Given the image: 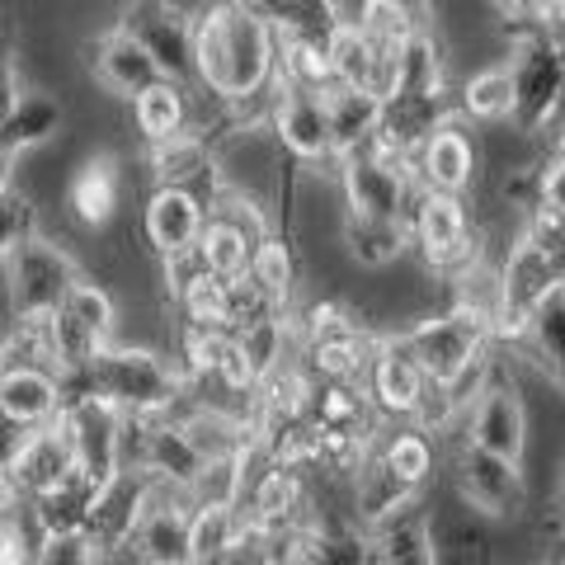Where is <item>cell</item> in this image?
<instances>
[{"instance_id": "obj_1", "label": "cell", "mask_w": 565, "mask_h": 565, "mask_svg": "<svg viewBox=\"0 0 565 565\" xmlns=\"http://www.w3.org/2000/svg\"><path fill=\"white\" fill-rule=\"evenodd\" d=\"M193 85L222 104L226 122H269L278 90V33L264 10L232 0L193 6Z\"/></svg>"}, {"instance_id": "obj_2", "label": "cell", "mask_w": 565, "mask_h": 565, "mask_svg": "<svg viewBox=\"0 0 565 565\" xmlns=\"http://www.w3.org/2000/svg\"><path fill=\"white\" fill-rule=\"evenodd\" d=\"M66 392L90 386L104 401H114L122 415H180L189 405V386L180 367H170L147 344H109L81 377H62Z\"/></svg>"}, {"instance_id": "obj_3", "label": "cell", "mask_w": 565, "mask_h": 565, "mask_svg": "<svg viewBox=\"0 0 565 565\" xmlns=\"http://www.w3.org/2000/svg\"><path fill=\"white\" fill-rule=\"evenodd\" d=\"M405 226H411V255L434 278H452L462 264L486 255V232H481V222H476V212L462 193L415 189Z\"/></svg>"}, {"instance_id": "obj_4", "label": "cell", "mask_w": 565, "mask_h": 565, "mask_svg": "<svg viewBox=\"0 0 565 565\" xmlns=\"http://www.w3.org/2000/svg\"><path fill=\"white\" fill-rule=\"evenodd\" d=\"M118 302L99 278H81L62 297V307L47 316V363L62 377H81L104 349L114 344Z\"/></svg>"}, {"instance_id": "obj_5", "label": "cell", "mask_w": 565, "mask_h": 565, "mask_svg": "<svg viewBox=\"0 0 565 565\" xmlns=\"http://www.w3.org/2000/svg\"><path fill=\"white\" fill-rule=\"evenodd\" d=\"M0 269H6L10 321H47V316L62 307V297L85 278L76 255L43 232H33Z\"/></svg>"}, {"instance_id": "obj_6", "label": "cell", "mask_w": 565, "mask_h": 565, "mask_svg": "<svg viewBox=\"0 0 565 565\" xmlns=\"http://www.w3.org/2000/svg\"><path fill=\"white\" fill-rule=\"evenodd\" d=\"M452 494L462 500L476 519L486 523H514L527 509V476L523 462H509V457H494L486 448L457 438L452 452Z\"/></svg>"}, {"instance_id": "obj_7", "label": "cell", "mask_w": 565, "mask_h": 565, "mask_svg": "<svg viewBox=\"0 0 565 565\" xmlns=\"http://www.w3.org/2000/svg\"><path fill=\"white\" fill-rule=\"evenodd\" d=\"M269 128L278 147L292 156V166L340 174V156H334V132H330V99L326 90H307V85H288L278 76V90L269 104Z\"/></svg>"}, {"instance_id": "obj_8", "label": "cell", "mask_w": 565, "mask_h": 565, "mask_svg": "<svg viewBox=\"0 0 565 565\" xmlns=\"http://www.w3.org/2000/svg\"><path fill=\"white\" fill-rule=\"evenodd\" d=\"M405 344H411V353L419 359L424 377L434 382H452L471 359H481V353L490 349V321L486 316H476L467 307H444V311H429L419 316V321L411 330H401Z\"/></svg>"}, {"instance_id": "obj_9", "label": "cell", "mask_w": 565, "mask_h": 565, "mask_svg": "<svg viewBox=\"0 0 565 565\" xmlns=\"http://www.w3.org/2000/svg\"><path fill=\"white\" fill-rule=\"evenodd\" d=\"M62 424L71 434V452H76V471L85 481L104 486L122 467V411L114 401H104L90 386L66 392Z\"/></svg>"}, {"instance_id": "obj_10", "label": "cell", "mask_w": 565, "mask_h": 565, "mask_svg": "<svg viewBox=\"0 0 565 565\" xmlns=\"http://www.w3.org/2000/svg\"><path fill=\"white\" fill-rule=\"evenodd\" d=\"M334 184H340L344 212H363V217H396V222L411 217V203H415V189H419L411 166L392 161V156H382V151L344 156Z\"/></svg>"}, {"instance_id": "obj_11", "label": "cell", "mask_w": 565, "mask_h": 565, "mask_svg": "<svg viewBox=\"0 0 565 565\" xmlns=\"http://www.w3.org/2000/svg\"><path fill=\"white\" fill-rule=\"evenodd\" d=\"M118 29L151 52L161 76L193 85V10L180 0H128L118 10Z\"/></svg>"}, {"instance_id": "obj_12", "label": "cell", "mask_w": 565, "mask_h": 565, "mask_svg": "<svg viewBox=\"0 0 565 565\" xmlns=\"http://www.w3.org/2000/svg\"><path fill=\"white\" fill-rule=\"evenodd\" d=\"M509 62H514V81H519V114L514 122L527 137H546L556 128V118L565 114V66L556 62L552 43L533 33L509 47Z\"/></svg>"}, {"instance_id": "obj_13", "label": "cell", "mask_w": 565, "mask_h": 565, "mask_svg": "<svg viewBox=\"0 0 565 565\" xmlns=\"http://www.w3.org/2000/svg\"><path fill=\"white\" fill-rule=\"evenodd\" d=\"M411 174L419 189L438 193H467L481 184V141H476L471 122L448 118L444 128H434V137L411 156Z\"/></svg>"}, {"instance_id": "obj_14", "label": "cell", "mask_w": 565, "mask_h": 565, "mask_svg": "<svg viewBox=\"0 0 565 565\" xmlns=\"http://www.w3.org/2000/svg\"><path fill=\"white\" fill-rule=\"evenodd\" d=\"M462 438L476 448H486L494 457H509V462H523L527 457V405L514 377H494L481 396L471 401Z\"/></svg>"}, {"instance_id": "obj_15", "label": "cell", "mask_w": 565, "mask_h": 565, "mask_svg": "<svg viewBox=\"0 0 565 565\" xmlns=\"http://www.w3.org/2000/svg\"><path fill=\"white\" fill-rule=\"evenodd\" d=\"M71 476H76V452H71V434L57 415V419L39 424V429H29L20 457H14V467L0 476V481L10 486L14 504H29V500H39V494L57 490L62 481H71Z\"/></svg>"}, {"instance_id": "obj_16", "label": "cell", "mask_w": 565, "mask_h": 565, "mask_svg": "<svg viewBox=\"0 0 565 565\" xmlns=\"http://www.w3.org/2000/svg\"><path fill=\"white\" fill-rule=\"evenodd\" d=\"M424 367L419 359L405 344V334L392 330V334H377L373 344V359H367V373H363V386L373 405L382 411V419H411L415 405H419V392H424Z\"/></svg>"}, {"instance_id": "obj_17", "label": "cell", "mask_w": 565, "mask_h": 565, "mask_svg": "<svg viewBox=\"0 0 565 565\" xmlns=\"http://www.w3.org/2000/svg\"><path fill=\"white\" fill-rule=\"evenodd\" d=\"M207 212H212V203L203 199L199 189H184V184L151 189L147 203H141V236H147L151 255L166 259L174 250L199 245L203 226H207Z\"/></svg>"}, {"instance_id": "obj_18", "label": "cell", "mask_w": 565, "mask_h": 565, "mask_svg": "<svg viewBox=\"0 0 565 565\" xmlns=\"http://www.w3.org/2000/svg\"><path fill=\"white\" fill-rule=\"evenodd\" d=\"M132 128L141 141H166L180 132H203L207 137V114L199 104V85L189 81H151L147 90L132 99Z\"/></svg>"}, {"instance_id": "obj_19", "label": "cell", "mask_w": 565, "mask_h": 565, "mask_svg": "<svg viewBox=\"0 0 565 565\" xmlns=\"http://www.w3.org/2000/svg\"><path fill=\"white\" fill-rule=\"evenodd\" d=\"M85 57H90V76L99 81V90H109V95L128 99V104L147 90L151 81H161V66L151 62V52L118 24L85 43Z\"/></svg>"}, {"instance_id": "obj_20", "label": "cell", "mask_w": 565, "mask_h": 565, "mask_svg": "<svg viewBox=\"0 0 565 565\" xmlns=\"http://www.w3.org/2000/svg\"><path fill=\"white\" fill-rule=\"evenodd\" d=\"M118 203H122V161L109 151L85 156L66 180V217L81 232H104V226H114Z\"/></svg>"}, {"instance_id": "obj_21", "label": "cell", "mask_w": 565, "mask_h": 565, "mask_svg": "<svg viewBox=\"0 0 565 565\" xmlns=\"http://www.w3.org/2000/svg\"><path fill=\"white\" fill-rule=\"evenodd\" d=\"M147 481L151 476L141 467H118L109 481L95 490V504H90V519H85V533L95 537L99 552L128 542L141 523V509H147Z\"/></svg>"}, {"instance_id": "obj_22", "label": "cell", "mask_w": 565, "mask_h": 565, "mask_svg": "<svg viewBox=\"0 0 565 565\" xmlns=\"http://www.w3.org/2000/svg\"><path fill=\"white\" fill-rule=\"evenodd\" d=\"M66 405V382L47 363H10L0 367V415H10L24 429L57 419Z\"/></svg>"}, {"instance_id": "obj_23", "label": "cell", "mask_w": 565, "mask_h": 565, "mask_svg": "<svg viewBox=\"0 0 565 565\" xmlns=\"http://www.w3.org/2000/svg\"><path fill=\"white\" fill-rule=\"evenodd\" d=\"M452 109L462 122L490 128V122H514L519 114V81H514V62L494 57L486 66H476L471 76L452 90Z\"/></svg>"}, {"instance_id": "obj_24", "label": "cell", "mask_w": 565, "mask_h": 565, "mask_svg": "<svg viewBox=\"0 0 565 565\" xmlns=\"http://www.w3.org/2000/svg\"><path fill=\"white\" fill-rule=\"evenodd\" d=\"M311 424L316 429H326V434H353V438L377 444V434L392 419H382V411L373 405V396H367L363 382H316Z\"/></svg>"}, {"instance_id": "obj_25", "label": "cell", "mask_w": 565, "mask_h": 565, "mask_svg": "<svg viewBox=\"0 0 565 565\" xmlns=\"http://www.w3.org/2000/svg\"><path fill=\"white\" fill-rule=\"evenodd\" d=\"M527 367H537L546 386L565 396V278L542 297L527 316V334L519 340Z\"/></svg>"}, {"instance_id": "obj_26", "label": "cell", "mask_w": 565, "mask_h": 565, "mask_svg": "<svg viewBox=\"0 0 565 565\" xmlns=\"http://www.w3.org/2000/svg\"><path fill=\"white\" fill-rule=\"evenodd\" d=\"M340 245L359 269H392V264L411 259V226L396 217L340 212Z\"/></svg>"}, {"instance_id": "obj_27", "label": "cell", "mask_w": 565, "mask_h": 565, "mask_svg": "<svg viewBox=\"0 0 565 565\" xmlns=\"http://www.w3.org/2000/svg\"><path fill=\"white\" fill-rule=\"evenodd\" d=\"M189 514L193 509L180 500H166V504H147L141 509V523L132 542L141 546V556L151 565H193L189 552Z\"/></svg>"}, {"instance_id": "obj_28", "label": "cell", "mask_w": 565, "mask_h": 565, "mask_svg": "<svg viewBox=\"0 0 565 565\" xmlns=\"http://www.w3.org/2000/svg\"><path fill=\"white\" fill-rule=\"evenodd\" d=\"M330 132H334V156H359L373 147L377 122H382V99L367 90H353V85H330Z\"/></svg>"}, {"instance_id": "obj_29", "label": "cell", "mask_w": 565, "mask_h": 565, "mask_svg": "<svg viewBox=\"0 0 565 565\" xmlns=\"http://www.w3.org/2000/svg\"><path fill=\"white\" fill-rule=\"evenodd\" d=\"M259 10L278 39H302L326 47L344 24V0H259Z\"/></svg>"}, {"instance_id": "obj_30", "label": "cell", "mask_w": 565, "mask_h": 565, "mask_svg": "<svg viewBox=\"0 0 565 565\" xmlns=\"http://www.w3.org/2000/svg\"><path fill=\"white\" fill-rule=\"evenodd\" d=\"M373 452L386 462V471H396L405 486L411 490H419L424 494V486L434 481V471H438V444L424 429H415L411 419H401V429L396 434H377V444H373Z\"/></svg>"}, {"instance_id": "obj_31", "label": "cell", "mask_w": 565, "mask_h": 565, "mask_svg": "<svg viewBox=\"0 0 565 565\" xmlns=\"http://www.w3.org/2000/svg\"><path fill=\"white\" fill-rule=\"evenodd\" d=\"M62 122H66V109H62L57 95H47V90H24L20 109H14L10 122L0 128V147H10L14 156H29V151L47 147V141H57Z\"/></svg>"}, {"instance_id": "obj_32", "label": "cell", "mask_w": 565, "mask_h": 565, "mask_svg": "<svg viewBox=\"0 0 565 565\" xmlns=\"http://www.w3.org/2000/svg\"><path fill=\"white\" fill-rule=\"evenodd\" d=\"M250 278L274 297L282 311H297V288H302V259H297L292 232H274L250 259Z\"/></svg>"}, {"instance_id": "obj_33", "label": "cell", "mask_w": 565, "mask_h": 565, "mask_svg": "<svg viewBox=\"0 0 565 565\" xmlns=\"http://www.w3.org/2000/svg\"><path fill=\"white\" fill-rule=\"evenodd\" d=\"M245 533V509L241 504H193L189 514V552L193 565H217Z\"/></svg>"}, {"instance_id": "obj_34", "label": "cell", "mask_w": 565, "mask_h": 565, "mask_svg": "<svg viewBox=\"0 0 565 565\" xmlns=\"http://www.w3.org/2000/svg\"><path fill=\"white\" fill-rule=\"evenodd\" d=\"M95 481H85V476L76 471L71 481H62L57 490L39 494V500H29V519L39 533H62V527H85V519H90V504H95Z\"/></svg>"}, {"instance_id": "obj_35", "label": "cell", "mask_w": 565, "mask_h": 565, "mask_svg": "<svg viewBox=\"0 0 565 565\" xmlns=\"http://www.w3.org/2000/svg\"><path fill=\"white\" fill-rule=\"evenodd\" d=\"M199 255H203V264H207L212 278H226V282H232V278H241V274H250L255 245L245 241L226 217L207 212V226H203V236H199Z\"/></svg>"}, {"instance_id": "obj_36", "label": "cell", "mask_w": 565, "mask_h": 565, "mask_svg": "<svg viewBox=\"0 0 565 565\" xmlns=\"http://www.w3.org/2000/svg\"><path fill=\"white\" fill-rule=\"evenodd\" d=\"M278 76L288 85H307V90H330L334 66L326 43H302V39H278Z\"/></svg>"}, {"instance_id": "obj_37", "label": "cell", "mask_w": 565, "mask_h": 565, "mask_svg": "<svg viewBox=\"0 0 565 565\" xmlns=\"http://www.w3.org/2000/svg\"><path fill=\"white\" fill-rule=\"evenodd\" d=\"M377 52L367 47V39L349 20L340 24V33L330 39V66H334V85H353V90H367V76H373Z\"/></svg>"}, {"instance_id": "obj_38", "label": "cell", "mask_w": 565, "mask_h": 565, "mask_svg": "<svg viewBox=\"0 0 565 565\" xmlns=\"http://www.w3.org/2000/svg\"><path fill=\"white\" fill-rule=\"evenodd\" d=\"M33 232H39V207H33V199L20 184L0 189V264L20 250Z\"/></svg>"}, {"instance_id": "obj_39", "label": "cell", "mask_w": 565, "mask_h": 565, "mask_svg": "<svg viewBox=\"0 0 565 565\" xmlns=\"http://www.w3.org/2000/svg\"><path fill=\"white\" fill-rule=\"evenodd\" d=\"M99 546L85 527H62V533H39L33 565H99Z\"/></svg>"}, {"instance_id": "obj_40", "label": "cell", "mask_w": 565, "mask_h": 565, "mask_svg": "<svg viewBox=\"0 0 565 565\" xmlns=\"http://www.w3.org/2000/svg\"><path fill=\"white\" fill-rule=\"evenodd\" d=\"M33 546H39V527L24 504H14L10 519L0 523V565H33Z\"/></svg>"}, {"instance_id": "obj_41", "label": "cell", "mask_w": 565, "mask_h": 565, "mask_svg": "<svg viewBox=\"0 0 565 565\" xmlns=\"http://www.w3.org/2000/svg\"><path fill=\"white\" fill-rule=\"evenodd\" d=\"M537 207L565 217V161L552 156V151L537 161Z\"/></svg>"}, {"instance_id": "obj_42", "label": "cell", "mask_w": 565, "mask_h": 565, "mask_svg": "<svg viewBox=\"0 0 565 565\" xmlns=\"http://www.w3.org/2000/svg\"><path fill=\"white\" fill-rule=\"evenodd\" d=\"M24 76H20V57H6V66H0V128L10 122V114L20 109V99H24Z\"/></svg>"}, {"instance_id": "obj_43", "label": "cell", "mask_w": 565, "mask_h": 565, "mask_svg": "<svg viewBox=\"0 0 565 565\" xmlns=\"http://www.w3.org/2000/svg\"><path fill=\"white\" fill-rule=\"evenodd\" d=\"M24 438H29L24 424H14L10 415H0V476H6V471L14 467V457H20Z\"/></svg>"}, {"instance_id": "obj_44", "label": "cell", "mask_w": 565, "mask_h": 565, "mask_svg": "<svg viewBox=\"0 0 565 565\" xmlns=\"http://www.w3.org/2000/svg\"><path fill=\"white\" fill-rule=\"evenodd\" d=\"M542 39H546V43H552V52H556V62L565 66V6H561V10L552 14V20H546V24H542Z\"/></svg>"}, {"instance_id": "obj_45", "label": "cell", "mask_w": 565, "mask_h": 565, "mask_svg": "<svg viewBox=\"0 0 565 565\" xmlns=\"http://www.w3.org/2000/svg\"><path fill=\"white\" fill-rule=\"evenodd\" d=\"M546 151H552V156H561V161H565V114L556 118V128L546 132Z\"/></svg>"}, {"instance_id": "obj_46", "label": "cell", "mask_w": 565, "mask_h": 565, "mask_svg": "<svg viewBox=\"0 0 565 565\" xmlns=\"http://www.w3.org/2000/svg\"><path fill=\"white\" fill-rule=\"evenodd\" d=\"M10 509H14V494H10V486H6V481H0V523L10 519Z\"/></svg>"}, {"instance_id": "obj_47", "label": "cell", "mask_w": 565, "mask_h": 565, "mask_svg": "<svg viewBox=\"0 0 565 565\" xmlns=\"http://www.w3.org/2000/svg\"><path fill=\"white\" fill-rule=\"evenodd\" d=\"M556 500L565 504V457H561V467H556Z\"/></svg>"}, {"instance_id": "obj_48", "label": "cell", "mask_w": 565, "mask_h": 565, "mask_svg": "<svg viewBox=\"0 0 565 565\" xmlns=\"http://www.w3.org/2000/svg\"><path fill=\"white\" fill-rule=\"evenodd\" d=\"M6 57H10V47H6V39H0V66H6Z\"/></svg>"}, {"instance_id": "obj_49", "label": "cell", "mask_w": 565, "mask_h": 565, "mask_svg": "<svg viewBox=\"0 0 565 565\" xmlns=\"http://www.w3.org/2000/svg\"><path fill=\"white\" fill-rule=\"evenodd\" d=\"M561 561H565V519H561Z\"/></svg>"}, {"instance_id": "obj_50", "label": "cell", "mask_w": 565, "mask_h": 565, "mask_svg": "<svg viewBox=\"0 0 565 565\" xmlns=\"http://www.w3.org/2000/svg\"><path fill=\"white\" fill-rule=\"evenodd\" d=\"M232 6H255L259 10V0H232Z\"/></svg>"}]
</instances>
